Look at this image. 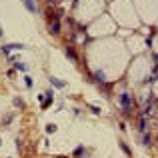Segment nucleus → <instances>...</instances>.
I'll use <instances>...</instances> for the list:
<instances>
[{
	"label": "nucleus",
	"instance_id": "nucleus-1",
	"mask_svg": "<svg viewBox=\"0 0 158 158\" xmlns=\"http://www.w3.org/2000/svg\"><path fill=\"white\" fill-rule=\"evenodd\" d=\"M120 104H122V110H128V108H130V104H132L130 94H122V96H120Z\"/></svg>",
	"mask_w": 158,
	"mask_h": 158
},
{
	"label": "nucleus",
	"instance_id": "nucleus-2",
	"mask_svg": "<svg viewBox=\"0 0 158 158\" xmlns=\"http://www.w3.org/2000/svg\"><path fill=\"white\" fill-rule=\"evenodd\" d=\"M48 28H50V32H52V34H60V22H58V20H50Z\"/></svg>",
	"mask_w": 158,
	"mask_h": 158
},
{
	"label": "nucleus",
	"instance_id": "nucleus-3",
	"mask_svg": "<svg viewBox=\"0 0 158 158\" xmlns=\"http://www.w3.org/2000/svg\"><path fill=\"white\" fill-rule=\"evenodd\" d=\"M18 48H24V46H22V44H6V46H2V50L6 54L10 52V50H18Z\"/></svg>",
	"mask_w": 158,
	"mask_h": 158
},
{
	"label": "nucleus",
	"instance_id": "nucleus-4",
	"mask_svg": "<svg viewBox=\"0 0 158 158\" xmlns=\"http://www.w3.org/2000/svg\"><path fill=\"white\" fill-rule=\"evenodd\" d=\"M24 4H26V8H28V10H32V12L36 10V4L32 2V0H24Z\"/></svg>",
	"mask_w": 158,
	"mask_h": 158
},
{
	"label": "nucleus",
	"instance_id": "nucleus-5",
	"mask_svg": "<svg viewBox=\"0 0 158 158\" xmlns=\"http://www.w3.org/2000/svg\"><path fill=\"white\" fill-rule=\"evenodd\" d=\"M138 130H140V132H146V120H144V118H140V122H138Z\"/></svg>",
	"mask_w": 158,
	"mask_h": 158
},
{
	"label": "nucleus",
	"instance_id": "nucleus-6",
	"mask_svg": "<svg viewBox=\"0 0 158 158\" xmlns=\"http://www.w3.org/2000/svg\"><path fill=\"white\" fill-rule=\"evenodd\" d=\"M50 82H52L54 86H58V88H64V82H60L58 78H50Z\"/></svg>",
	"mask_w": 158,
	"mask_h": 158
},
{
	"label": "nucleus",
	"instance_id": "nucleus-7",
	"mask_svg": "<svg viewBox=\"0 0 158 158\" xmlns=\"http://www.w3.org/2000/svg\"><path fill=\"white\" fill-rule=\"evenodd\" d=\"M46 130H48V132H54V130H56V124H48Z\"/></svg>",
	"mask_w": 158,
	"mask_h": 158
},
{
	"label": "nucleus",
	"instance_id": "nucleus-8",
	"mask_svg": "<svg viewBox=\"0 0 158 158\" xmlns=\"http://www.w3.org/2000/svg\"><path fill=\"white\" fill-rule=\"evenodd\" d=\"M148 142H150V136H148V134H144V136H142V144H148Z\"/></svg>",
	"mask_w": 158,
	"mask_h": 158
},
{
	"label": "nucleus",
	"instance_id": "nucleus-9",
	"mask_svg": "<svg viewBox=\"0 0 158 158\" xmlns=\"http://www.w3.org/2000/svg\"><path fill=\"white\" fill-rule=\"evenodd\" d=\"M96 78H98V82H104V80H102V78H104V74H102V72H96Z\"/></svg>",
	"mask_w": 158,
	"mask_h": 158
},
{
	"label": "nucleus",
	"instance_id": "nucleus-10",
	"mask_svg": "<svg viewBox=\"0 0 158 158\" xmlns=\"http://www.w3.org/2000/svg\"><path fill=\"white\" fill-rule=\"evenodd\" d=\"M66 52H68V56H70V58H76V54H74V50H72V48H68Z\"/></svg>",
	"mask_w": 158,
	"mask_h": 158
},
{
	"label": "nucleus",
	"instance_id": "nucleus-11",
	"mask_svg": "<svg viewBox=\"0 0 158 158\" xmlns=\"http://www.w3.org/2000/svg\"><path fill=\"white\" fill-rule=\"evenodd\" d=\"M46 2H48V4H54V2H58V0H46Z\"/></svg>",
	"mask_w": 158,
	"mask_h": 158
},
{
	"label": "nucleus",
	"instance_id": "nucleus-12",
	"mask_svg": "<svg viewBox=\"0 0 158 158\" xmlns=\"http://www.w3.org/2000/svg\"><path fill=\"white\" fill-rule=\"evenodd\" d=\"M0 36H2V28H0Z\"/></svg>",
	"mask_w": 158,
	"mask_h": 158
},
{
	"label": "nucleus",
	"instance_id": "nucleus-13",
	"mask_svg": "<svg viewBox=\"0 0 158 158\" xmlns=\"http://www.w3.org/2000/svg\"><path fill=\"white\" fill-rule=\"evenodd\" d=\"M156 138H158V134H156Z\"/></svg>",
	"mask_w": 158,
	"mask_h": 158
}]
</instances>
